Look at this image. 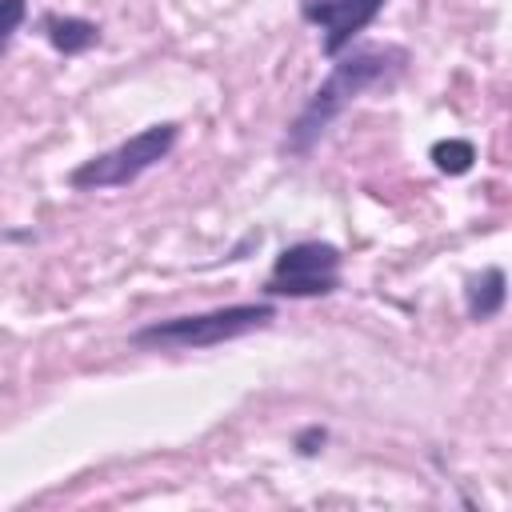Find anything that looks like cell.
<instances>
[{
    "instance_id": "obj_5",
    "label": "cell",
    "mask_w": 512,
    "mask_h": 512,
    "mask_svg": "<svg viewBox=\"0 0 512 512\" xmlns=\"http://www.w3.org/2000/svg\"><path fill=\"white\" fill-rule=\"evenodd\" d=\"M384 4L388 0H300V16L324 32L320 48H324L328 60H336L380 16Z\"/></svg>"
},
{
    "instance_id": "obj_6",
    "label": "cell",
    "mask_w": 512,
    "mask_h": 512,
    "mask_svg": "<svg viewBox=\"0 0 512 512\" xmlns=\"http://www.w3.org/2000/svg\"><path fill=\"white\" fill-rule=\"evenodd\" d=\"M508 300V276L504 268H480L472 276H464V312L468 320H492Z\"/></svg>"
},
{
    "instance_id": "obj_2",
    "label": "cell",
    "mask_w": 512,
    "mask_h": 512,
    "mask_svg": "<svg viewBox=\"0 0 512 512\" xmlns=\"http://www.w3.org/2000/svg\"><path fill=\"white\" fill-rule=\"evenodd\" d=\"M276 320V304L268 300H248V304H224L192 316H168L152 320L132 332V348L144 352H196V348H216L228 340H240L248 332H260Z\"/></svg>"
},
{
    "instance_id": "obj_4",
    "label": "cell",
    "mask_w": 512,
    "mask_h": 512,
    "mask_svg": "<svg viewBox=\"0 0 512 512\" xmlns=\"http://www.w3.org/2000/svg\"><path fill=\"white\" fill-rule=\"evenodd\" d=\"M340 248L328 240H296L276 252L272 272L264 280V296H288V300H316L332 296L340 288Z\"/></svg>"
},
{
    "instance_id": "obj_3",
    "label": "cell",
    "mask_w": 512,
    "mask_h": 512,
    "mask_svg": "<svg viewBox=\"0 0 512 512\" xmlns=\"http://www.w3.org/2000/svg\"><path fill=\"white\" fill-rule=\"evenodd\" d=\"M180 140V124L176 120H160V124H148L140 128L136 136L120 140L116 148L84 160L80 168L68 172V184L80 188V192H100V188H128L132 180H140L148 168H156L160 160L172 156Z\"/></svg>"
},
{
    "instance_id": "obj_10",
    "label": "cell",
    "mask_w": 512,
    "mask_h": 512,
    "mask_svg": "<svg viewBox=\"0 0 512 512\" xmlns=\"http://www.w3.org/2000/svg\"><path fill=\"white\" fill-rule=\"evenodd\" d=\"M324 440H328V432H324L320 424H312V428H304V432L296 436V452H300V456H316Z\"/></svg>"
},
{
    "instance_id": "obj_9",
    "label": "cell",
    "mask_w": 512,
    "mask_h": 512,
    "mask_svg": "<svg viewBox=\"0 0 512 512\" xmlns=\"http://www.w3.org/2000/svg\"><path fill=\"white\" fill-rule=\"evenodd\" d=\"M20 24H24V0H4V48H12Z\"/></svg>"
},
{
    "instance_id": "obj_7",
    "label": "cell",
    "mask_w": 512,
    "mask_h": 512,
    "mask_svg": "<svg viewBox=\"0 0 512 512\" xmlns=\"http://www.w3.org/2000/svg\"><path fill=\"white\" fill-rule=\"evenodd\" d=\"M40 32H44V40H48L60 56H80V52H88L92 44H100V28H96L92 20H84V16L48 12V16L40 20Z\"/></svg>"
},
{
    "instance_id": "obj_8",
    "label": "cell",
    "mask_w": 512,
    "mask_h": 512,
    "mask_svg": "<svg viewBox=\"0 0 512 512\" xmlns=\"http://www.w3.org/2000/svg\"><path fill=\"white\" fill-rule=\"evenodd\" d=\"M472 160H476L472 140L448 136V140H436V144H432V164H436L440 172H448V176H464V172L472 168Z\"/></svg>"
},
{
    "instance_id": "obj_1",
    "label": "cell",
    "mask_w": 512,
    "mask_h": 512,
    "mask_svg": "<svg viewBox=\"0 0 512 512\" xmlns=\"http://www.w3.org/2000/svg\"><path fill=\"white\" fill-rule=\"evenodd\" d=\"M408 64V52L400 44H364V48H348L344 56L332 60V72L320 80V88L308 96V104L300 108V116L288 124L284 136V152L304 156L324 132L328 124L372 84H384L392 76H400Z\"/></svg>"
}]
</instances>
